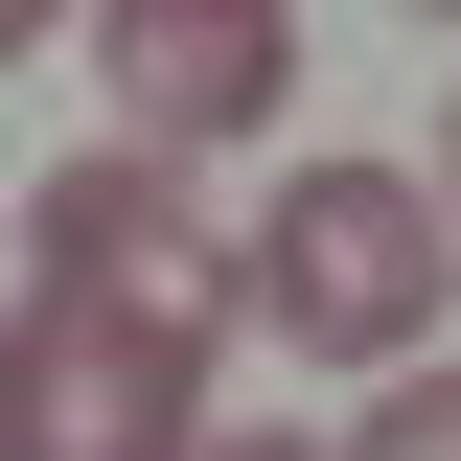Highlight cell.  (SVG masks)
Listing matches in <instances>:
<instances>
[{
    "instance_id": "6da1fadb",
    "label": "cell",
    "mask_w": 461,
    "mask_h": 461,
    "mask_svg": "<svg viewBox=\"0 0 461 461\" xmlns=\"http://www.w3.org/2000/svg\"><path fill=\"white\" fill-rule=\"evenodd\" d=\"M438 277H461V208L415 162H300L277 230H254V300L323 369H438Z\"/></svg>"
},
{
    "instance_id": "7a4b0ae2",
    "label": "cell",
    "mask_w": 461,
    "mask_h": 461,
    "mask_svg": "<svg viewBox=\"0 0 461 461\" xmlns=\"http://www.w3.org/2000/svg\"><path fill=\"white\" fill-rule=\"evenodd\" d=\"M23 300H115V323L208 346L230 300H254V230H208V185H185L162 139H115V162H69L47 208H23Z\"/></svg>"
},
{
    "instance_id": "3957f363",
    "label": "cell",
    "mask_w": 461,
    "mask_h": 461,
    "mask_svg": "<svg viewBox=\"0 0 461 461\" xmlns=\"http://www.w3.org/2000/svg\"><path fill=\"white\" fill-rule=\"evenodd\" d=\"M0 461H208V346L115 323V300H23V346H0Z\"/></svg>"
},
{
    "instance_id": "277c9868",
    "label": "cell",
    "mask_w": 461,
    "mask_h": 461,
    "mask_svg": "<svg viewBox=\"0 0 461 461\" xmlns=\"http://www.w3.org/2000/svg\"><path fill=\"white\" fill-rule=\"evenodd\" d=\"M93 93H115V139L208 162V139H254V115L300 93V0H115L93 23Z\"/></svg>"
},
{
    "instance_id": "5b68a950",
    "label": "cell",
    "mask_w": 461,
    "mask_h": 461,
    "mask_svg": "<svg viewBox=\"0 0 461 461\" xmlns=\"http://www.w3.org/2000/svg\"><path fill=\"white\" fill-rule=\"evenodd\" d=\"M346 461H461V369H393V393H369V438Z\"/></svg>"
},
{
    "instance_id": "8992f818",
    "label": "cell",
    "mask_w": 461,
    "mask_h": 461,
    "mask_svg": "<svg viewBox=\"0 0 461 461\" xmlns=\"http://www.w3.org/2000/svg\"><path fill=\"white\" fill-rule=\"evenodd\" d=\"M208 461H346V438H208Z\"/></svg>"
},
{
    "instance_id": "52a82bcc",
    "label": "cell",
    "mask_w": 461,
    "mask_h": 461,
    "mask_svg": "<svg viewBox=\"0 0 461 461\" xmlns=\"http://www.w3.org/2000/svg\"><path fill=\"white\" fill-rule=\"evenodd\" d=\"M0 23H23V47H47V23H69V0H0ZM93 23H115V0H93Z\"/></svg>"
},
{
    "instance_id": "ba28073f",
    "label": "cell",
    "mask_w": 461,
    "mask_h": 461,
    "mask_svg": "<svg viewBox=\"0 0 461 461\" xmlns=\"http://www.w3.org/2000/svg\"><path fill=\"white\" fill-rule=\"evenodd\" d=\"M438 208H461V115H438Z\"/></svg>"
},
{
    "instance_id": "9c48e42d",
    "label": "cell",
    "mask_w": 461,
    "mask_h": 461,
    "mask_svg": "<svg viewBox=\"0 0 461 461\" xmlns=\"http://www.w3.org/2000/svg\"><path fill=\"white\" fill-rule=\"evenodd\" d=\"M415 23H461V0H415Z\"/></svg>"
}]
</instances>
